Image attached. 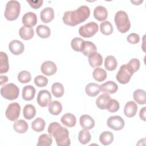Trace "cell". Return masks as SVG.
Returning <instances> with one entry per match:
<instances>
[{
  "label": "cell",
  "mask_w": 146,
  "mask_h": 146,
  "mask_svg": "<svg viewBox=\"0 0 146 146\" xmlns=\"http://www.w3.org/2000/svg\"><path fill=\"white\" fill-rule=\"evenodd\" d=\"M36 114V110L35 107L31 104H26L23 109V115L26 119L30 120L33 119Z\"/></svg>",
  "instance_id": "f546056e"
},
{
  "label": "cell",
  "mask_w": 146,
  "mask_h": 146,
  "mask_svg": "<svg viewBox=\"0 0 146 146\" xmlns=\"http://www.w3.org/2000/svg\"><path fill=\"white\" fill-rule=\"evenodd\" d=\"M21 10L20 3L15 0H11L7 2L5 11V18L10 21H13L18 18Z\"/></svg>",
  "instance_id": "277c9868"
},
{
  "label": "cell",
  "mask_w": 146,
  "mask_h": 146,
  "mask_svg": "<svg viewBox=\"0 0 146 146\" xmlns=\"http://www.w3.org/2000/svg\"><path fill=\"white\" fill-rule=\"evenodd\" d=\"M127 64L130 67V68L132 70L133 72H135L137 71H138L140 66V61L137 58L131 59L128 62V63Z\"/></svg>",
  "instance_id": "7bdbcfd3"
},
{
  "label": "cell",
  "mask_w": 146,
  "mask_h": 146,
  "mask_svg": "<svg viewBox=\"0 0 146 146\" xmlns=\"http://www.w3.org/2000/svg\"><path fill=\"white\" fill-rule=\"evenodd\" d=\"M91 136L90 132L86 129L81 130L78 134V140L82 144H86L90 142Z\"/></svg>",
  "instance_id": "74e56055"
},
{
  "label": "cell",
  "mask_w": 146,
  "mask_h": 146,
  "mask_svg": "<svg viewBox=\"0 0 146 146\" xmlns=\"http://www.w3.org/2000/svg\"><path fill=\"white\" fill-rule=\"evenodd\" d=\"M52 139L50 135L47 134H42L38 138L37 146H50L52 144Z\"/></svg>",
  "instance_id": "f35d334b"
},
{
  "label": "cell",
  "mask_w": 146,
  "mask_h": 146,
  "mask_svg": "<svg viewBox=\"0 0 146 146\" xmlns=\"http://www.w3.org/2000/svg\"><path fill=\"white\" fill-rule=\"evenodd\" d=\"M137 111V106L133 101L128 102L124 108V113L128 117H132L135 116Z\"/></svg>",
  "instance_id": "ac0fdd59"
},
{
  "label": "cell",
  "mask_w": 146,
  "mask_h": 146,
  "mask_svg": "<svg viewBox=\"0 0 146 146\" xmlns=\"http://www.w3.org/2000/svg\"><path fill=\"white\" fill-rule=\"evenodd\" d=\"M120 108V105L119 103L116 100V99H112L111 102L109 105V106L107 108V110L110 112H117Z\"/></svg>",
  "instance_id": "ee69618b"
},
{
  "label": "cell",
  "mask_w": 146,
  "mask_h": 146,
  "mask_svg": "<svg viewBox=\"0 0 146 146\" xmlns=\"http://www.w3.org/2000/svg\"><path fill=\"white\" fill-rule=\"evenodd\" d=\"M41 21L45 23H47L52 21L54 18V9L51 7L44 8L40 13Z\"/></svg>",
  "instance_id": "2e32d148"
},
{
  "label": "cell",
  "mask_w": 146,
  "mask_h": 146,
  "mask_svg": "<svg viewBox=\"0 0 146 146\" xmlns=\"http://www.w3.org/2000/svg\"><path fill=\"white\" fill-rule=\"evenodd\" d=\"M88 62L92 67L100 66L103 63V57L100 53L96 52L88 56Z\"/></svg>",
  "instance_id": "83f0119b"
},
{
  "label": "cell",
  "mask_w": 146,
  "mask_h": 146,
  "mask_svg": "<svg viewBox=\"0 0 146 146\" xmlns=\"http://www.w3.org/2000/svg\"><path fill=\"white\" fill-rule=\"evenodd\" d=\"M111 100L112 98L107 93H104L98 97L96 100V104L100 110L107 109Z\"/></svg>",
  "instance_id": "7c38bea8"
},
{
  "label": "cell",
  "mask_w": 146,
  "mask_h": 146,
  "mask_svg": "<svg viewBox=\"0 0 146 146\" xmlns=\"http://www.w3.org/2000/svg\"><path fill=\"white\" fill-rule=\"evenodd\" d=\"M52 97L50 92L46 90H40L37 96V102L38 104L42 107H45L48 106L51 102Z\"/></svg>",
  "instance_id": "30bf717a"
},
{
  "label": "cell",
  "mask_w": 146,
  "mask_h": 146,
  "mask_svg": "<svg viewBox=\"0 0 146 146\" xmlns=\"http://www.w3.org/2000/svg\"><path fill=\"white\" fill-rule=\"evenodd\" d=\"M22 21L25 26L33 27L37 23L36 15L33 12H27L23 15Z\"/></svg>",
  "instance_id": "4fadbf2b"
},
{
  "label": "cell",
  "mask_w": 146,
  "mask_h": 146,
  "mask_svg": "<svg viewBox=\"0 0 146 146\" xmlns=\"http://www.w3.org/2000/svg\"><path fill=\"white\" fill-rule=\"evenodd\" d=\"M48 111L52 115H58L62 111V105L58 101L51 102L48 104Z\"/></svg>",
  "instance_id": "484cf974"
},
{
  "label": "cell",
  "mask_w": 146,
  "mask_h": 146,
  "mask_svg": "<svg viewBox=\"0 0 146 146\" xmlns=\"http://www.w3.org/2000/svg\"><path fill=\"white\" fill-rule=\"evenodd\" d=\"M145 111H146V107H144L142 108L140 110V113H139L140 117L143 121H145L146 120V118H145Z\"/></svg>",
  "instance_id": "7dc6e473"
},
{
  "label": "cell",
  "mask_w": 146,
  "mask_h": 146,
  "mask_svg": "<svg viewBox=\"0 0 146 146\" xmlns=\"http://www.w3.org/2000/svg\"><path fill=\"white\" fill-rule=\"evenodd\" d=\"M21 107L20 105L16 102L10 103L5 112L6 117L10 121H15L18 119L20 115Z\"/></svg>",
  "instance_id": "ba28073f"
},
{
  "label": "cell",
  "mask_w": 146,
  "mask_h": 146,
  "mask_svg": "<svg viewBox=\"0 0 146 146\" xmlns=\"http://www.w3.org/2000/svg\"><path fill=\"white\" fill-rule=\"evenodd\" d=\"M117 89V84L113 81H107L100 86V90L104 93L114 94Z\"/></svg>",
  "instance_id": "ffe728a7"
},
{
  "label": "cell",
  "mask_w": 146,
  "mask_h": 146,
  "mask_svg": "<svg viewBox=\"0 0 146 146\" xmlns=\"http://www.w3.org/2000/svg\"><path fill=\"white\" fill-rule=\"evenodd\" d=\"M45 121L41 117H38L35 119L31 123L32 129L37 132L43 131L45 128Z\"/></svg>",
  "instance_id": "d590c367"
},
{
  "label": "cell",
  "mask_w": 146,
  "mask_h": 146,
  "mask_svg": "<svg viewBox=\"0 0 146 146\" xmlns=\"http://www.w3.org/2000/svg\"><path fill=\"white\" fill-rule=\"evenodd\" d=\"M35 89L31 85L25 86L22 89V98L25 100L30 101L33 100L35 96Z\"/></svg>",
  "instance_id": "7402d4cb"
},
{
  "label": "cell",
  "mask_w": 146,
  "mask_h": 146,
  "mask_svg": "<svg viewBox=\"0 0 146 146\" xmlns=\"http://www.w3.org/2000/svg\"><path fill=\"white\" fill-rule=\"evenodd\" d=\"M18 79L21 83H27L31 79V74L27 71H22L18 75Z\"/></svg>",
  "instance_id": "60d3db41"
},
{
  "label": "cell",
  "mask_w": 146,
  "mask_h": 146,
  "mask_svg": "<svg viewBox=\"0 0 146 146\" xmlns=\"http://www.w3.org/2000/svg\"><path fill=\"white\" fill-rule=\"evenodd\" d=\"M98 25L95 22H90L81 26L79 29V34L84 38H91L98 31Z\"/></svg>",
  "instance_id": "52a82bcc"
},
{
  "label": "cell",
  "mask_w": 146,
  "mask_h": 146,
  "mask_svg": "<svg viewBox=\"0 0 146 146\" xmlns=\"http://www.w3.org/2000/svg\"><path fill=\"white\" fill-rule=\"evenodd\" d=\"M40 70L43 74L47 76H51L56 73L57 71V67L54 62L47 60L44 62L42 64Z\"/></svg>",
  "instance_id": "8fae6325"
},
{
  "label": "cell",
  "mask_w": 146,
  "mask_h": 146,
  "mask_svg": "<svg viewBox=\"0 0 146 146\" xmlns=\"http://www.w3.org/2000/svg\"><path fill=\"white\" fill-rule=\"evenodd\" d=\"M107 124L109 128L115 131H120L124 128L125 122L121 116L116 115L110 117L107 119Z\"/></svg>",
  "instance_id": "9c48e42d"
},
{
  "label": "cell",
  "mask_w": 146,
  "mask_h": 146,
  "mask_svg": "<svg viewBox=\"0 0 146 146\" xmlns=\"http://www.w3.org/2000/svg\"><path fill=\"white\" fill-rule=\"evenodd\" d=\"M85 91L88 96L91 97H95L100 92V86L97 83H90L86 86Z\"/></svg>",
  "instance_id": "603a6c76"
},
{
  "label": "cell",
  "mask_w": 146,
  "mask_h": 146,
  "mask_svg": "<svg viewBox=\"0 0 146 146\" xmlns=\"http://www.w3.org/2000/svg\"><path fill=\"white\" fill-rule=\"evenodd\" d=\"M19 35L20 37L24 40L31 39L34 35V31L33 27L22 26L19 30Z\"/></svg>",
  "instance_id": "cb8c5ba5"
},
{
  "label": "cell",
  "mask_w": 146,
  "mask_h": 146,
  "mask_svg": "<svg viewBox=\"0 0 146 146\" xmlns=\"http://www.w3.org/2000/svg\"><path fill=\"white\" fill-rule=\"evenodd\" d=\"M84 40L79 37H76L73 38L71 42V46L72 48L78 52L82 51V48Z\"/></svg>",
  "instance_id": "ab89813d"
},
{
  "label": "cell",
  "mask_w": 146,
  "mask_h": 146,
  "mask_svg": "<svg viewBox=\"0 0 146 146\" xmlns=\"http://www.w3.org/2000/svg\"><path fill=\"white\" fill-rule=\"evenodd\" d=\"M133 99L139 104H144L146 103L145 91L141 89L135 90L133 94Z\"/></svg>",
  "instance_id": "f1b7e54d"
},
{
  "label": "cell",
  "mask_w": 146,
  "mask_h": 146,
  "mask_svg": "<svg viewBox=\"0 0 146 146\" xmlns=\"http://www.w3.org/2000/svg\"><path fill=\"white\" fill-rule=\"evenodd\" d=\"M27 2L29 3L30 6L33 9H39L42 6L43 1H27Z\"/></svg>",
  "instance_id": "bcb514c9"
},
{
  "label": "cell",
  "mask_w": 146,
  "mask_h": 146,
  "mask_svg": "<svg viewBox=\"0 0 146 146\" xmlns=\"http://www.w3.org/2000/svg\"><path fill=\"white\" fill-rule=\"evenodd\" d=\"M113 140V135L111 132L104 131L99 136V141L104 145L111 144Z\"/></svg>",
  "instance_id": "4dcf8cb0"
},
{
  "label": "cell",
  "mask_w": 146,
  "mask_h": 146,
  "mask_svg": "<svg viewBox=\"0 0 146 146\" xmlns=\"http://www.w3.org/2000/svg\"><path fill=\"white\" fill-rule=\"evenodd\" d=\"M34 83L38 87H43L47 86L48 79L44 76L38 75L34 79Z\"/></svg>",
  "instance_id": "b9f144b4"
},
{
  "label": "cell",
  "mask_w": 146,
  "mask_h": 146,
  "mask_svg": "<svg viewBox=\"0 0 146 146\" xmlns=\"http://www.w3.org/2000/svg\"><path fill=\"white\" fill-rule=\"evenodd\" d=\"M127 40L131 44H136L140 41V36L135 33H131L127 37Z\"/></svg>",
  "instance_id": "f6af8a7d"
},
{
  "label": "cell",
  "mask_w": 146,
  "mask_h": 146,
  "mask_svg": "<svg viewBox=\"0 0 146 146\" xmlns=\"http://www.w3.org/2000/svg\"><path fill=\"white\" fill-rule=\"evenodd\" d=\"M37 35L42 38H47L50 36L51 30L50 28L46 25H39L36 28Z\"/></svg>",
  "instance_id": "1f68e13d"
},
{
  "label": "cell",
  "mask_w": 146,
  "mask_h": 146,
  "mask_svg": "<svg viewBox=\"0 0 146 146\" xmlns=\"http://www.w3.org/2000/svg\"><path fill=\"white\" fill-rule=\"evenodd\" d=\"M79 123L80 126L86 130L92 129L95 126V120L88 115H83L80 117Z\"/></svg>",
  "instance_id": "9a60e30c"
},
{
  "label": "cell",
  "mask_w": 146,
  "mask_h": 146,
  "mask_svg": "<svg viewBox=\"0 0 146 146\" xmlns=\"http://www.w3.org/2000/svg\"><path fill=\"white\" fill-rule=\"evenodd\" d=\"M1 94L3 98L9 100H13L18 97L19 89L15 84L9 83L1 87Z\"/></svg>",
  "instance_id": "5b68a950"
},
{
  "label": "cell",
  "mask_w": 146,
  "mask_h": 146,
  "mask_svg": "<svg viewBox=\"0 0 146 146\" xmlns=\"http://www.w3.org/2000/svg\"><path fill=\"white\" fill-rule=\"evenodd\" d=\"M51 92L53 95L56 98H60L62 96L64 92V89L63 84L58 82L53 83L51 86Z\"/></svg>",
  "instance_id": "e575fe53"
},
{
  "label": "cell",
  "mask_w": 146,
  "mask_h": 146,
  "mask_svg": "<svg viewBox=\"0 0 146 146\" xmlns=\"http://www.w3.org/2000/svg\"><path fill=\"white\" fill-rule=\"evenodd\" d=\"M92 76L95 80L101 82L106 79L107 72L105 70L100 67H98L94 69L92 73Z\"/></svg>",
  "instance_id": "836d02e7"
},
{
  "label": "cell",
  "mask_w": 146,
  "mask_h": 146,
  "mask_svg": "<svg viewBox=\"0 0 146 146\" xmlns=\"http://www.w3.org/2000/svg\"><path fill=\"white\" fill-rule=\"evenodd\" d=\"M9 48L10 52L15 55H18L22 54L25 49L24 44L18 40H13L9 44Z\"/></svg>",
  "instance_id": "5bb4252c"
},
{
  "label": "cell",
  "mask_w": 146,
  "mask_h": 146,
  "mask_svg": "<svg viewBox=\"0 0 146 146\" xmlns=\"http://www.w3.org/2000/svg\"><path fill=\"white\" fill-rule=\"evenodd\" d=\"M86 56H90L97 52V48L95 44L90 41L84 42L81 51Z\"/></svg>",
  "instance_id": "e0dca14e"
},
{
  "label": "cell",
  "mask_w": 146,
  "mask_h": 146,
  "mask_svg": "<svg viewBox=\"0 0 146 146\" xmlns=\"http://www.w3.org/2000/svg\"><path fill=\"white\" fill-rule=\"evenodd\" d=\"M0 78H1V83H0V84H1V86L3 84L6 83L8 81V78H7V76H2V75H1L0 76Z\"/></svg>",
  "instance_id": "c3c4849f"
},
{
  "label": "cell",
  "mask_w": 146,
  "mask_h": 146,
  "mask_svg": "<svg viewBox=\"0 0 146 146\" xmlns=\"http://www.w3.org/2000/svg\"><path fill=\"white\" fill-rule=\"evenodd\" d=\"M94 16L95 18L99 21H104L108 17L107 10L103 6H98L94 10Z\"/></svg>",
  "instance_id": "d6986e66"
},
{
  "label": "cell",
  "mask_w": 146,
  "mask_h": 146,
  "mask_svg": "<svg viewBox=\"0 0 146 146\" xmlns=\"http://www.w3.org/2000/svg\"><path fill=\"white\" fill-rule=\"evenodd\" d=\"M133 73L134 72H133L132 70L130 68L128 64H123L120 67V69L116 74V78L117 80L120 84H125L129 82Z\"/></svg>",
  "instance_id": "8992f818"
},
{
  "label": "cell",
  "mask_w": 146,
  "mask_h": 146,
  "mask_svg": "<svg viewBox=\"0 0 146 146\" xmlns=\"http://www.w3.org/2000/svg\"><path fill=\"white\" fill-rule=\"evenodd\" d=\"M100 30L103 34L105 35H108L113 33V29L112 25L110 21H105L100 23Z\"/></svg>",
  "instance_id": "8d00e7d4"
},
{
  "label": "cell",
  "mask_w": 146,
  "mask_h": 146,
  "mask_svg": "<svg viewBox=\"0 0 146 146\" xmlns=\"http://www.w3.org/2000/svg\"><path fill=\"white\" fill-rule=\"evenodd\" d=\"M9 64L7 54L1 51L0 52V74L6 73L9 71Z\"/></svg>",
  "instance_id": "d4e9b609"
},
{
  "label": "cell",
  "mask_w": 146,
  "mask_h": 146,
  "mask_svg": "<svg viewBox=\"0 0 146 146\" xmlns=\"http://www.w3.org/2000/svg\"><path fill=\"white\" fill-rule=\"evenodd\" d=\"M114 21L117 29L119 32L125 33L129 30L131 22L128 14L124 11H118L115 15Z\"/></svg>",
  "instance_id": "3957f363"
},
{
  "label": "cell",
  "mask_w": 146,
  "mask_h": 146,
  "mask_svg": "<svg viewBox=\"0 0 146 146\" xmlns=\"http://www.w3.org/2000/svg\"><path fill=\"white\" fill-rule=\"evenodd\" d=\"M62 123L67 127H73L76 123V119L74 115L71 113H66L64 114L61 119Z\"/></svg>",
  "instance_id": "44dd1931"
},
{
  "label": "cell",
  "mask_w": 146,
  "mask_h": 146,
  "mask_svg": "<svg viewBox=\"0 0 146 146\" xmlns=\"http://www.w3.org/2000/svg\"><path fill=\"white\" fill-rule=\"evenodd\" d=\"M117 65V62L116 58L112 55H109L106 57L104 61V67L108 71H113L116 69Z\"/></svg>",
  "instance_id": "d6a6232c"
},
{
  "label": "cell",
  "mask_w": 146,
  "mask_h": 146,
  "mask_svg": "<svg viewBox=\"0 0 146 146\" xmlns=\"http://www.w3.org/2000/svg\"><path fill=\"white\" fill-rule=\"evenodd\" d=\"M90 15V10L87 6L83 5L74 11H67L63 16L64 24L75 26L84 22Z\"/></svg>",
  "instance_id": "6da1fadb"
},
{
  "label": "cell",
  "mask_w": 146,
  "mask_h": 146,
  "mask_svg": "<svg viewBox=\"0 0 146 146\" xmlns=\"http://www.w3.org/2000/svg\"><path fill=\"white\" fill-rule=\"evenodd\" d=\"M51 136L55 138L58 146H68L71 144L68 129L58 122H52L47 129Z\"/></svg>",
  "instance_id": "7a4b0ae2"
},
{
  "label": "cell",
  "mask_w": 146,
  "mask_h": 146,
  "mask_svg": "<svg viewBox=\"0 0 146 146\" xmlns=\"http://www.w3.org/2000/svg\"><path fill=\"white\" fill-rule=\"evenodd\" d=\"M14 131L19 133H25L28 129V124L27 122L22 119L17 120L13 124Z\"/></svg>",
  "instance_id": "4316f807"
}]
</instances>
